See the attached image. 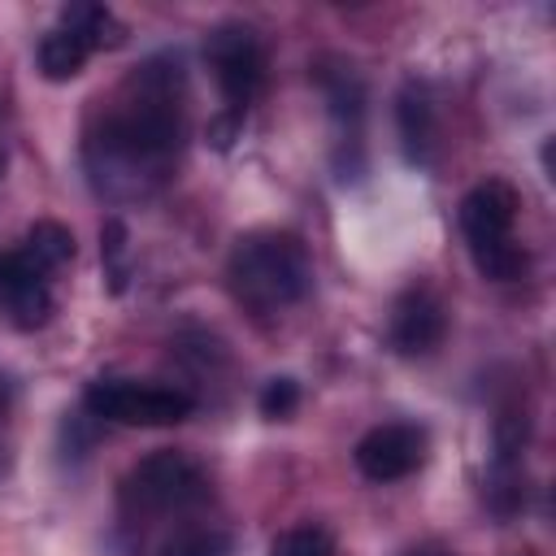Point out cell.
Instances as JSON below:
<instances>
[{"label": "cell", "instance_id": "obj_1", "mask_svg": "<svg viewBox=\"0 0 556 556\" xmlns=\"http://www.w3.org/2000/svg\"><path fill=\"white\" fill-rule=\"evenodd\" d=\"M226 278L239 304L269 313L282 304H295L313 287V261L308 248L287 230H256L243 235L226 261Z\"/></svg>", "mask_w": 556, "mask_h": 556}, {"label": "cell", "instance_id": "obj_2", "mask_svg": "<svg viewBox=\"0 0 556 556\" xmlns=\"http://www.w3.org/2000/svg\"><path fill=\"white\" fill-rule=\"evenodd\" d=\"M195 400L178 387L135 382V378H100L87 387V413L122 426H178L187 421Z\"/></svg>", "mask_w": 556, "mask_h": 556}, {"label": "cell", "instance_id": "obj_3", "mask_svg": "<svg viewBox=\"0 0 556 556\" xmlns=\"http://www.w3.org/2000/svg\"><path fill=\"white\" fill-rule=\"evenodd\" d=\"M122 495H126L130 508H143V513H182V508H191L208 495V482H204V473L191 456L152 452L126 473Z\"/></svg>", "mask_w": 556, "mask_h": 556}, {"label": "cell", "instance_id": "obj_4", "mask_svg": "<svg viewBox=\"0 0 556 556\" xmlns=\"http://www.w3.org/2000/svg\"><path fill=\"white\" fill-rule=\"evenodd\" d=\"M204 56L217 74V87L226 96V109L235 113H248L252 96L261 91V78H265V56H261V43H256V30L239 26V22H226L208 35L204 43Z\"/></svg>", "mask_w": 556, "mask_h": 556}, {"label": "cell", "instance_id": "obj_5", "mask_svg": "<svg viewBox=\"0 0 556 556\" xmlns=\"http://www.w3.org/2000/svg\"><path fill=\"white\" fill-rule=\"evenodd\" d=\"M421 460H426V434L417 426H404V421L374 426L356 443V469L369 482H395V478L413 473Z\"/></svg>", "mask_w": 556, "mask_h": 556}, {"label": "cell", "instance_id": "obj_6", "mask_svg": "<svg viewBox=\"0 0 556 556\" xmlns=\"http://www.w3.org/2000/svg\"><path fill=\"white\" fill-rule=\"evenodd\" d=\"M443 330H447V313L439 304L434 291L426 287H413L395 300V313H391V343L400 356H426L443 343Z\"/></svg>", "mask_w": 556, "mask_h": 556}, {"label": "cell", "instance_id": "obj_7", "mask_svg": "<svg viewBox=\"0 0 556 556\" xmlns=\"http://www.w3.org/2000/svg\"><path fill=\"white\" fill-rule=\"evenodd\" d=\"M513 217H517V191L500 178L478 182L465 200H460V230L469 243H486V239H504L513 235Z\"/></svg>", "mask_w": 556, "mask_h": 556}, {"label": "cell", "instance_id": "obj_8", "mask_svg": "<svg viewBox=\"0 0 556 556\" xmlns=\"http://www.w3.org/2000/svg\"><path fill=\"white\" fill-rule=\"evenodd\" d=\"M395 122H400V143H404V156L413 165H430L434 161V104L426 96V87L408 83L400 91V109H395Z\"/></svg>", "mask_w": 556, "mask_h": 556}, {"label": "cell", "instance_id": "obj_9", "mask_svg": "<svg viewBox=\"0 0 556 556\" xmlns=\"http://www.w3.org/2000/svg\"><path fill=\"white\" fill-rule=\"evenodd\" d=\"M61 26L70 35H78L91 52L96 48H117L126 39V26L104 9V4H65L61 9Z\"/></svg>", "mask_w": 556, "mask_h": 556}, {"label": "cell", "instance_id": "obj_10", "mask_svg": "<svg viewBox=\"0 0 556 556\" xmlns=\"http://www.w3.org/2000/svg\"><path fill=\"white\" fill-rule=\"evenodd\" d=\"M87 56H91V48L78 35H70L65 26H56L39 39V74L48 83H70L74 74H83Z\"/></svg>", "mask_w": 556, "mask_h": 556}, {"label": "cell", "instance_id": "obj_11", "mask_svg": "<svg viewBox=\"0 0 556 556\" xmlns=\"http://www.w3.org/2000/svg\"><path fill=\"white\" fill-rule=\"evenodd\" d=\"M39 274H52V269H61L70 256H74V235H70V226H61V222H35L30 230H26V243L17 248Z\"/></svg>", "mask_w": 556, "mask_h": 556}, {"label": "cell", "instance_id": "obj_12", "mask_svg": "<svg viewBox=\"0 0 556 556\" xmlns=\"http://www.w3.org/2000/svg\"><path fill=\"white\" fill-rule=\"evenodd\" d=\"M317 83H321V91H326V100H330L334 122L356 126V122H361V113H365V87H361L356 70H352V65H339V70H317Z\"/></svg>", "mask_w": 556, "mask_h": 556}, {"label": "cell", "instance_id": "obj_13", "mask_svg": "<svg viewBox=\"0 0 556 556\" xmlns=\"http://www.w3.org/2000/svg\"><path fill=\"white\" fill-rule=\"evenodd\" d=\"M469 252H473L478 274L491 278V282H513V278L526 274V248H521L513 235L486 239V243H469Z\"/></svg>", "mask_w": 556, "mask_h": 556}, {"label": "cell", "instance_id": "obj_14", "mask_svg": "<svg viewBox=\"0 0 556 556\" xmlns=\"http://www.w3.org/2000/svg\"><path fill=\"white\" fill-rule=\"evenodd\" d=\"M126 222L122 217H109L100 226V261H104V278H109V291L122 295L126 291V278H130V265H126Z\"/></svg>", "mask_w": 556, "mask_h": 556}, {"label": "cell", "instance_id": "obj_15", "mask_svg": "<svg viewBox=\"0 0 556 556\" xmlns=\"http://www.w3.org/2000/svg\"><path fill=\"white\" fill-rule=\"evenodd\" d=\"M4 300H9V313H13V321H17L22 330H35V326H43V321L52 317L48 282H26V287H17V291H4Z\"/></svg>", "mask_w": 556, "mask_h": 556}, {"label": "cell", "instance_id": "obj_16", "mask_svg": "<svg viewBox=\"0 0 556 556\" xmlns=\"http://www.w3.org/2000/svg\"><path fill=\"white\" fill-rule=\"evenodd\" d=\"M269 556H334V539L321 526H295L274 539Z\"/></svg>", "mask_w": 556, "mask_h": 556}, {"label": "cell", "instance_id": "obj_17", "mask_svg": "<svg viewBox=\"0 0 556 556\" xmlns=\"http://www.w3.org/2000/svg\"><path fill=\"white\" fill-rule=\"evenodd\" d=\"M526 439H530V421H526V413H504V417L495 421V465L508 469V465L521 456Z\"/></svg>", "mask_w": 556, "mask_h": 556}, {"label": "cell", "instance_id": "obj_18", "mask_svg": "<svg viewBox=\"0 0 556 556\" xmlns=\"http://www.w3.org/2000/svg\"><path fill=\"white\" fill-rule=\"evenodd\" d=\"M256 404H261V413L274 417V421H278V417H291L295 404H300V382H295V378H269Z\"/></svg>", "mask_w": 556, "mask_h": 556}, {"label": "cell", "instance_id": "obj_19", "mask_svg": "<svg viewBox=\"0 0 556 556\" xmlns=\"http://www.w3.org/2000/svg\"><path fill=\"white\" fill-rule=\"evenodd\" d=\"M165 556H230V534L222 530H195L165 547Z\"/></svg>", "mask_w": 556, "mask_h": 556}, {"label": "cell", "instance_id": "obj_20", "mask_svg": "<svg viewBox=\"0 0 556 556\" xmlns=\"http://www.w3.org/2000/svg\"><path fill=\"white\" fill-rule=\"evenodd\" d=\"M239 126H243V113H235V109H222V113L208 122V143H213L217 152H226V148L235 143Z\"/></svg>", "mask_w": 556, "mask_h": 556}]
</instances>
